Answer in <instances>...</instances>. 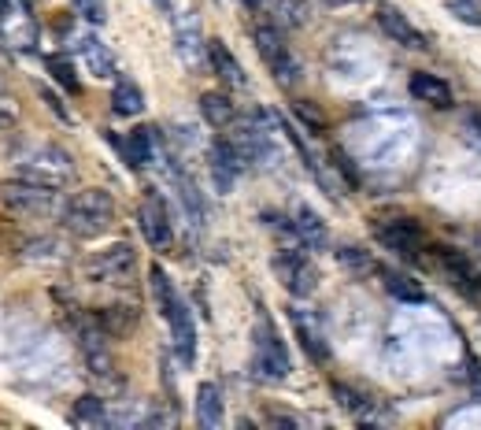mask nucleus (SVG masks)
Returning a JSON list of instances; mask_svg holds the SVG:
<instances>
[{
  "label": "nucleus",
  "mask_w": 481,
  "mask_h": 430,
  "mask_svg": "<svg viewBox=\"0 0 481 430\" xmlns=\"http://www.w3.org/2000/svg\"><path fill=\"white\" fill-rule=\"evenodd\" d=\"M148 282H152V297H156V304H159V316H164L167 327H171L174 353H178V360L189 368V364L196 360V327H193V311H189V304L178 297L171 275H167V271L159 267V263L148 271Z\"/></svg>",
  "instance_id": "1"
},
{
  "label": "nucleus",
  "mask_w": 481,
  "mask_h": 430,
  "mask_svg": "<svg viewBox=\"0 0 481 430\" xmlns=\"http://www.w3.org/2000/svg\"><path fill=\"white\" fill-rule=\"evenodd\" d=\"M12 164H15V178L37 182V186H49V189H63L74 182V160L71 152L52 145V141H33L12 152Z\"/></svg>",
  "instance_id": "2"
},
{
  "label": "nucleus",
  "mask_w": 481,
  "mask_h": 430,
  "mask_svg": "<svg viewBox=\"0 0 481 430\" xmlns=\"http://www.w3.org/2000/svg\"><path fill=\"white\" fill-rule=\"evenodd\" d=\"M60 223L74 238H100L115 223V201L108 189H78L60 208Z\"/></svg>",
  "instance_id": "3"
},
{
  "label": "nucleus",
  "mask_w": 481,
  "mask_h": 430,
  "mask_svg": "<svg viewBox=\"0 0 481 430\" xmlns=\"http://www.w3.org/2000/svg\"><path fill=\"white\" fill-rule=\"evenodd\" d=\"M0 208L26 219H49V215H60L63 205H60V189L12 178V182H0Z\"/></svg>",
  "instance_id": "4"
},
{
  "label": "nucleus",
  "mask_w": 481,
  "mask_h": 430,
  "mask_svg": "<svg viewBox=\"0 0 481 430\" xmlns=\"http://www.w3.org/2000/svg\"><path fill=\"white\" fill-rule=\"evenodd\" d=\"M293 371V360H289V349L282 341L267 320L256 323V334H252V375L263 378V382H286Z\"/></svg>",
  "instance_id": "5"
},
{
  "label": "nucleus",
  "mask_w": 481,
  "mask_h": 430,
  "mask_svg": "<svg viewBox=\"0 0 481 430\" xmlns=\"http://www.w3.org/2000/svg\"><path fill=\"white\" fill-rule=\"evenodd\" d=\"M137 271V253L130 242H115L86 260V279L104 286H130Z\"/></svg>",
  "instance_id": "6"
},
{
  "label": "nucleus",
  "mask_w": 481,
  "mask_h": 430,
  "mask_svg": "<svg viewBox=\"0 0 481 430\" xmlns=\"http://www.w3.org/2000/svg\"><path fill=\"white\" fill-rule=\"evenodd\" d=\"M252 42H256V53L263 56V63H267V71L274 74L278 86H297V82H300V63H297V56L289 53V45L282 42L278 26H256V30H252Z\"/></svg>",
  "instance_id": "7"
},
{
  "label": "nucleus",
  "mask_w": 481,
  "mask_h": 430,
  "mask_svg": "<svg viewBox=\"0 0 481 430\" xmlns=\"http://www.w3.org/2000/svg\"><path fill=\"white\" fill-rule=\"evenodd\" d=\"M0 45L12 53H33L37 19L30 12V0H0Z\"/></svg>",
  "instance_id": "8"
},
{
  "label": "nucleus",
  "mask_w": 481,
  "mask_h": 430,
  "mask_svg": "<svg viewBox=\"0 0 481 430\" xmlns=\"http://www.w3.org/2000/svg\"><path fill=\"white\" fill-rule=\"evenodd\" d=\"M137 223H141V234L145 242L156 249V253H167L174 245V223H171V212H167V201L159 197L156 189H148L141 197V208H137Z\"/></svg>",
  "instance_id": "9"
},
{
  "label": "nucleus",
  "mask_w": 481,
  "mask_h": 430,
  "mask_svg": "<svg viewBox=\"0 0 481 430\" xmlns=\"http://www.w3.org/2000/svg\"><path fill=\"white\" fill-rule=\"evenodd\" d=\"M274 271H278V279L286 282V290L293 297H311L318 290V271L307 260L304 245H297V249H278L274 253Z\"/></svg>",
  "instance_id": "10"
},
{
  "label": "nucleus",
  "mask_w": 481,
  "mask_h": 430,
  "mask_svg": "<svg viewBox=\"0 0 481 430\" xmlns=\"http://www.w3.org/2000/svg\"><path fill=\"white\" fill-rule=\"evenodd\" d=\"M78 345H82V357L93 378H111L115 364H111V349H108V330L100 323H82L78 327Z\"/></svg>",
  "instance_id": "11"
},
{
  "label": "nucleus",
  "mask_w": 481,
  "mask_h": 430,
  "mask_svg": "<svg viewBox=\"0 0 481 430\" xmlns=\"http://www.w3.org/2000/svg\"><path fill=\"white\" fill-rule=\"evenodd\" d=\"M374 238L389 249V253H400V256H419L422 249V226L415 219H389V223H378L374 226Z\"/></svg>",
  "instance_id": "12"
},
{
  "label": "nucleus",
  "mask_w": 481,
  "mask_h": 430,
  "mask_svg": "<svg viewBox=\"0 0 481 430\" xmlns=\"http://www.w3.org/2000/svg\"><path fill=\"white\" fill-rule=\"evenodd\" d=\"M174 49H178V60L189 67V71H200L208 60V45H204V37H200V23L196 15H178L174 19Z\"/></svg>",
  "instance_id": "13"
},
{
  "label": "nucleus",
  "mask_w": 481,
  "mask_h": 430,
  "mask_svg": "<svg viewBox=\"0 0 481 430\" xmlns=\"http://www.w3.org/2000/svg\"><path fill=\"white\" fill-rule=\"evenodd\" d=\"M378 26L392 37V42H396L400 49H415V53H426V49H429L426 33H422L404 12H396L392 5H382V8H378Z\"/></svg>",
  "instance_id": "14"
},
{
  "label": "nucleus",
  "mask_w": 481,
  "mask_h": 430,
  "mask_svg": "<svg viewBox=\"0 0 481 430\" xmlns=\"http://www.w3.org/2000/svg\"><path fill=\"white\" fill-rule=\"evenodd\" d=\"M245 167H249V160L237 152L233 141H215L212 145V178H215V189L219 193H230Z\"/></svg>",
  "instance_id": "15"
},
{
  "label": "nucleus",
  "mask_w": 481,
  "mask_h": 430,
  "mask_svg": "<svg viewBox=\"0 0 481 430\" xmlns=\"http://www.w3.org/2000/svg\"><path fill=\"white\" fill-rule=\"evenodd\" d=\"M293 238H297V245H304L311 253V249H326L330 245V230H326L323 215L311 212L307 205H300L293 212Z\"/></svg>",
  "instance_id": "16"
},
{
  "label": "nucleus",
  "mask_w": 481,
  "mask_h": 430,
  "mask_svg": "<svg viewBox=\"0 0 481 430\" xmlns=\"http://www.w3.org/2000/svg\"><path fill=\"white\" fill-rule=\"evenodd\" d=\"M437 256H440V267L448 271V279H452L456 290H463L467 297H477L481 293V271H474V263L463 253H456V249H437Z\"/></svg>",
  "instance_id": "17"
},
{
  "label": "nucleus",
  "mask_w": 481,
  "mask_h": 430,
  "mask_svg": "<svg viewBox=\"0 0 481 430\" xmlns=\"http://www.w3.org/2000/svg\"><path fill=\"white\" fill-rule=\"evenodd\" d=\"M289 320H293V330H297V338H300V345H304V353L311 357V360H330V349H326V338H323V330H318V323H315V316L311 311H304V308H289Z\"/></svg>",
  "instance_id": "18"
},
{
  "label": "nucleus",
  "mask_w": 481,
  "mask_h": 430,
  "mask_svg": "<svg viewBox=\"0 0 481 430\" xmlns=\"http://www.w3.org/2000/svg\"><path fill=\"white\" fill-rule=\"evenodd\" d=\"M411 97H415V100H422V104H429V108H452V104H456L452 86L445 82V78L426 74V71L411 74Z\"/></svg>",
  "instance_id": "19"
},
{
  "label": "nucleus",
  "mask_w": 481,
  "mask_h": 430,
  "mask_svg": "<svg viewBox=\"0 0 481 430\" xmlns=\"http://www.w3.org/2000/svg\"><path fill=\"white\" fill-rule=\"evenodd\" d=\"M208 63L215 67V74L222 78V82H226L230 90H249V74H245V67L237 63V56H233L222 42H208Z\"/></svg>",
  "instance_id": "20"
},
{
  "label": "nucleus",
  "mask_w": 481,
  "mask_h": 430,
  "mask_svg": "<svg viewBox=\"0 0 481 430\" xmlns=\"http://www.w3.org/2000/svg\"><path fill=\"white\" fill-rule=\"evenodd\" d=\"M78 56H82V63H86V71H90L93 78H111V74H115V56H111V49L100 42V37H93V33L78 37Z\"/></svg>",
  "instance_id": "21"
},
{
  "label": "nucleus",
  "mask_w": 481,
  "mask_h": 430,
  "mask_svg": "<svg viewBox=\"0 0 481 430\" xmlns=\"http://www.w3.org/2000/svg\"><path fill=\"white\" fill-rule=\"evenodd\" d=\"M196 423L200 426H222V394H219V386L215 382H200L196 386Z\"/></svg>",
  "instance_id": "22"
},
{
  "label": "nucleus",
  "mask_w": 481,
  "mask_h": 430,
  "mask_svg": "<svg viewBox=\"0 0 481 430\" xmlns=\"http://www.w3.org/2000/svg\"><path fill=\"white\" fill-rule=\"evenodd\" d=\"M123 156H127V164L134 171H145L152 164V156H156V130H148V127L130 130V138L123 145Z\"/></svg>",
  "instance_id": "23"
},
{
  "label": "nucleus",
  "mask_w": 481,
  "mask_h": 430,
  "mask_svg": "<svg viewBox=\"0 0 481 430\" xmlns=\"http://www.w3.org/2000/svg\"><path fill=\"white\" fill-rule=\"evenodd\" d=\"M111 111L123 115V119H130V115H141L145 111V93L137 82H130V78H118L115 90H111Z\"/></svg>",
  "instance_id": "24"
},
{
  "label": "nucleus",
  "mask_w": 481,
  "mask_h": 430,
  "mask_svg": "<svg viewBox=\"0 0 481 430\" xmlns=\"http://www.w3.org/2000/svg\"><path fill=\"white\" fill-rule=\"evenodd\" d=\"M200 115H204V119H208L215 130L233 127V119H237L233 100H230L226 93H204V97H200Z\"/></svg>",
  "instance_id": "25"
},
{
  "label": "nucleus",
  "mask_w": 481,
  "mask_h": 430,
  "mask_svg": "<svg viewBox=\"0 0 481 430\" xmlns=\"http://www.w3.org/2000/svg\"><path fill=\"white\" fill-rule=\"evenodd\" d=\"M270 12H274V26L293 30V26H304L307 23L311 5H307V0H274Z\"/></svg>",
  "instance_id": "26"
},
{
  "label": "nucleus",
  "mask_w": 481,
  "mask_h": 430,
  "mask_svg": "<svg viewBox=\"0 0 481 430\" xmlns=\"http://www.w3.org/2000/svg\"><path fill=\"white\" fill-rule=\"evenodd\" d=\"M97 323L108 330V334H127L134 323H137V308H127V304H115V308H104Z\"/></svg>",
  "instance_id": "27"
},
{
  "label": "nucleus",
  "mask_w": 481,
  "mask_h": 430,
  "mask_svg": "<svg viewBox=\"0 0 481 430\" xmlns=\"http://www.w3.org/2000/svg\"><path fill=\"white\" fill-rule=\"evenodd\" d=\"M382 279H385V290H389L392 297H400V301H411V304L426 301L422 286H419L415 279H408V275H396V271H382Z\"/></svg>",
  "instance_id": "28"
},
{
  "label": "nucleus",
  "mask_w": 481,
  "mask_h": 430,
  "mask_svg": "<svg viewBox=\"0 0 481 430\" xmlns=\"http://www.w3.org/2000/svg\"><path fill=\"white\" fill-rule=\"evenodd\" d=\"M71 423H78V426H104L108 423V412H104V401L100 397H82L74 405V412H71Z\"/></svg>",
  "instance_id": "29"
},
{
  "label": "nucleus",
  "mask_w": 481,
  "mask_h": 430,
  "mask_svg": "<svg viewBox=\"0 0 481 430\" xmlns=\"http://www.w3.org/2000/svg\"><path fill=\"white\" fill-rule=\"evenodd\" d=\"M334 397H337V405H341L344 412H352V416H367V412L374 408L371 397H363L359 389H352V386H344V382H334Z\"/></svg>",
  "instance_id": "30"
},
{
  "label": "nucleus",
  "mask_w": 481,
  "mask_h": 430,
  "mask_svg": "<svg viewBox=\"0 0 481 430\" xmlns=\"http://www.w3.org/2000/svg\"><path fill=\"white\" fill-rule=\"evenodd\" d=\"M337 260H341V267L355 271V275H371V271H378V263H374L363 249H355V245H344V249L337 253Z\"/></svg>",
  "instance_id": "31"
},
{
  "label": "nucleus",
  "mask_w": 481,
  "mask_h": 430,
  "mask_svg": "<svg viewBox=\"0 0 481 430\" xmlns=\"http://www.w3.org/2000/svg\"><path fill=\"white\" fill-rule=\"evenodd\" d=\"M45 67L52 71V78H56V82H60L63 90L78 93V78H74V67H71L67 56H45Z\"/></svg>",
  "instance_id": "32"
},
{
  "label": "nucleus",
  "mask_w": 481,
  "mask_h": 430,
  "mask_svg": "<svg viewBox=\"0 0 481 430\" xmlns=\"http://www.w3.org/2000/svg\"><path fill=\"white\" fill-rule=\"evenodd\" d=\"M26 260H63V245L52 242V238L30 242V245H26Z\"/></svg>",
  "instance_id": "33"
},
{
  "label": "nucleus",
  "mask_w": 481,
  "mask_h": 430,
  "mask_svg": "<svg viewBox=\"0 0 481 430\" xmlns=\"http://www.w3.org/2000/svg\"><path fill=\"white\" fill-rule=\"evenodd\" d=\"M74 12L82 15L86 23H93V26H100V23L108 19V8H104V0H74Z\"/></svg>",
  "instance_id": "34"
},
{
  "label": "nucleus",
  "mask_w": 481,
  "mask_h": 430,
  "mask_svg": "<svg viewBox=\"0 0 481 430\" xmlns=\"http://www.w3.org/2000/svg\"><path fill=\"white\" fill-rule=\"evenodd\" d=\"M448 8L456 12V19H463V23H470V26H481V12L470 5V0H448Z\"/></svg>",
  "instance_id": "35"
},
{
  "label": "nucleus",
  "mask_w": 481,
  "mask_h": 430,
  "mask_svg": "<svg viewBox=\"0 0 481 430\" xmlns=\"http://www.w3.org/2000/svg\"><path fill=\"white\" fill-rule=\"evenodd\" d=\"M19 123V104L12 97H0V130H12Z\"/></svg>",
  "instance_id": "36"
},
{
  "label": "nucleus",
  "mask_w": 481,
  "mask_h": 430,
  "mask_svg": "<svg viewBox=\"0 0 481 430\" xmlns=\"http://www.w3.org/2000/svg\"><path fill=\"white\" fill-rule=\"evenodd\" d=\"M467 130H470L474 141L481 145V111H467Z\"/></svg>",
  "instance_id": "37"
},
{
  "label": "nucleus",
  "mask_w": 481,
  "mask_h": 430,
  "mask_svg": "<svg viewBox=\"0 0 481 430\" xmlns=\"http://www.w3.org/2000/svg\"><path fill=\"white\" fill-rule=\"evenodd\" d=\"M297 111H300V115H304V123H311V127H315V130H323V115H318V111H311V108H307V104H300V108H297Z\"/></svg>",
  "instance_id": "38"
},
{
  "label": "nucleus",
  "mask_w": 481,
  "mask_h": 430,
  "mask_svg": "<svg viewBox=\"0 0 481 430\" xmlns=\"http://www.w3.org/2000/svg\"><path fill=\"white\" fill-rule=\"evenodd\" d=\"M326 5H334V8H344V5H367V0H326Z\"/></svg>",
  "instance_id": "39"
},
{
  "label": "nucleus",
  "mask_w": 481,
  "mask_h": 430,
  "mask_svg": "<svg viewBox=\"0 0 481 430\" xmlns=\"http://www.w3.org/2000/svg\"><path fill=\"white\" fill-rule=\"evenodd\" d=\"M263 5H267V0H245V8H252V12H256V8H263Z\"/></svg>",
  "instance_id": "40"
},
{
  "label": "nucleus",
  "mask_w": 481,
  "mask_h": 430,
  "mask_svg": "<svg viewBox=\"0 0 481 430\" xmlns=\"http://www.w3.org/2000/svg\"><path fill=\"white\" fill-rule=\"evenodd\" d=\"M156 5H159V8H171V0H156Z\"/></svg>",
  "instance_id": "41"
},
{
  "label": "nucleus",
  "mask_w": 481,
  "mask_h": 430,
  "mask_svg": "<svg viewBox=\"0 0 481 430\" xmlns=\"http://www.w3.org/2000/svg\"><path fill=\"white\" fill-rule=\"evenodd\" d=\"M477 245H481V238H477Z\"/></svg>",
  "instance_id": "42"
}]
</instances>
